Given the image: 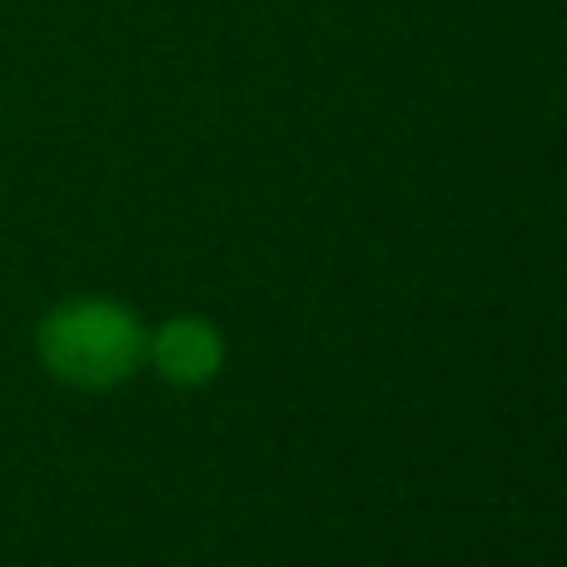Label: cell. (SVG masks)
I'll return each instance as SVG.
<instances>
[{"label":"cell","instance_id":"cell-2","mask_svg":"<svg viewBox=\"0 0 567 567\" xmlns=\"http://www.w3.org/2000/svg\"><path fill=\"white\" fill-rule=\"evenodd\" d=\"M155 359L169 379L195 383L219 363V343L205 323H169V329L155 339Z\"/></svg>","mask_w":567,"mask_h":567},{"label":"cell","instance_id":"cell-1","mask_svg":"<svg viewBox=\"0 0 567 567\" xmlns=\"http://www.w3.org/2000/svg\"><path fill=\"white\" fill-rule=\"evenodd\" d=\"M40 359L75 389H110L140 359V329L125 309L105 299H80L40 323Z\"/></svg>","mask_w":567,"mask_h":567}]
</instances>
